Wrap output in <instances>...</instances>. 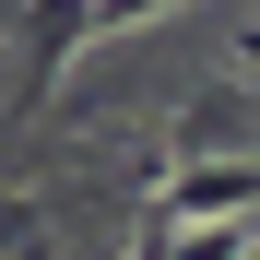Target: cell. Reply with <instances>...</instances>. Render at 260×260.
<instances>
[{
    "label": "cell",
    "instance_id": "5b68a950",
    "mask_svg": "<svg viewBox=\"0 0 260 260\" xmlns=\"http://www.w3.org/2000/svg\"><path fill=\"white\" fill-rule=\"evenodd\" d=\"M130 260H178V225L154 213V225H142V248H130Z\"/></svg>",
    "mask_w": 260,
    "mask_h": 260
},
{
    "label": "cell",
    "instance_id": "277c9868",
    "mask_svg": "<svg viewBox=\"0 0 260 260\" xmlns=\"http://www.w3.org/2000/svg\"><path fill=\"white\" fill-rule=\"evenodd\" d=\"M154 12H178V0H95V24L118 36V24H154Z\"/></svg>",
    "mask_w": 260,
    "mask_h": 260
},
{
    "label": "cell",
    "instance_id": "6da1fadb",
    "mask_svg": "<svg viewBox=\"0 0 260 260\" xmlns=\"http://www.w3.org/2000/svg\"><path fill=\"white\" fill-rule=\"evenodd\" d=\"M12 36H24V71H12V95H24V118H36V107H59V71H71V48H83V36H107V24H95V0H24V12H12Z\"/></svg>",
    "mask_w": 260,
    "mask_h": 260
},
{
    "label": "cell",
    "instance_id": "3957f363",
    "mask_svg": "<svg viewBox=\"0 0 260 260\" xmlns=\"http://www.w3.org/2000/svg\"><path fill=\"white\" fill-rule=\"evenodd\" d=\"M178 260H248V225H178Z\"/></svg>",
    "mask_w": 260,
    "mask_h": 260
},
{
    "label": "cell",
    "instance_id": "8992f818",
    "mask_svg": "<svg viewBox=\"0 0 260 260\" xmlns=\"http://www.w3.org/2000/svg\"><path fill=\"white\" fill-rule=\"evenodd\" d=\"M248 59H260V36H248Z\"/></svg>",
    "mask_w": 260,
    "mask_h": 260
},
{
    "label": "cell",
    "instance_id": "7a4b0ae2",
    "mask_svg": "<svg viewBox=\"0 0 260 260\" xmlns=\"http://www.w3.org/2000/svg\"><path fill=\"white\" fill-rule=\"evenodd\" d=\"M248 201H260V166H248V154L178 166V178L154 189V213H166V225H248Z\"/></svg>",
    "mask_w": 260,
    "mask_h": 260
}]
</instances>
